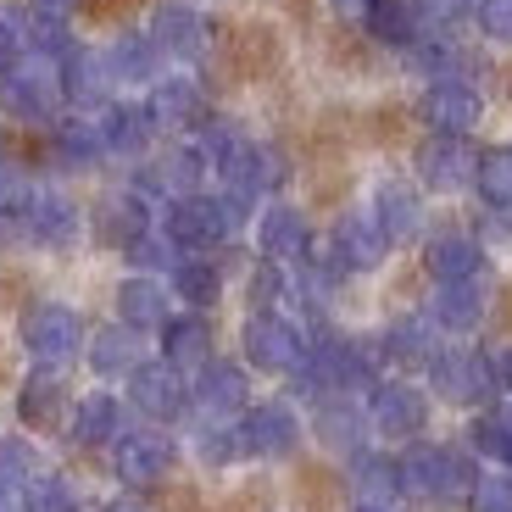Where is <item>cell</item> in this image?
I'll return each mask as SVG.
<instances>
[{
  "mask_svg": "<svg viewBox=\"0 0 512 512\" xmlns=\"http://www.w3.org/2000/svg\"><path fill=\"white\" fill-rule=\"evenodd\" d=\"M362 429H368V412H357L346 396H323L318 435L329 440V446H340V451H351V457H357V451H362Z\"/></svg>",
  "mask_w": 512,
  "mask_h": 512,
  "instance_id": "obj_35",
  "label": "cell"
},
{
  "mask_svg": "<svg viewBox=\"0 0 512 512\" xmlns=\"http://www.w3.org/2000/svg\"><path fill=\"white\" fill-rule=\"evenodd\" d=\"M62 407H67V384H62V373L39 362V368L28 373V384L17 390V418L34 423V429H51V423H62Z\"/></svg>",
  "mask_w": 512,
  "mask_h": 512,
  "instance_id": "obj_19",
  "label": "cell"
},
{
  "mask_svg": "<svg viewBox=\"0 0 512 512\" xmlns=\"http://www.w3.org/2000/svg\"><path fill=\"white\" fill-rule=\"evenodd\" d=\"M496 384H507V390H512V351H501V357H496Z\"/></svg>",
  "mask_w": 512,
  "mask_h": 512,
  "instance_id": "obj_48",
  "label": "cell"
},
{
  "mask_svg": "<svg viewBox=\"0 0 512 512\" xmlns=\"http://www.w3.org/2000/svg\"><path fill=\"white\" fill-rule=\"evenodd\" d=\"M23 512H78V496H73L67 479H56V474L39 479L34 474V485L23 490Z\"/></svg>",
  "mask_w": 512,
  "mask_h": 512,
  "instance_id": "obj_41",
  "label": "cell"
},
{
  "mask_svg": "<svg viewBox=\"0 0 512 512\" xmlns=\"http://www.w3.org/2000/svg\"><path fill=\"white\" fill-rule=\"evenodd\" d=\"M95 123H101V140H106V151H117V156H140L145 145H151V134H156V123H151V112L145 106H101L95 112Z\"/></svg>",
  "mask_w": 512,
  "mask_h": 512,
  "instance_id": "obj_23",
  "label": "cell"
},
{
  "mask_svg": "<svg viewBox=\"0 0 512 512\" xmlns=\"http://www.w3.org/2000/svg\"><path fill=\"white\" fill-rule=\"evenodd\" d=\"M117 435H123V401L117 396L95 390V396H84L73 407V440L78 446H117Z\"/></svg>",
  "mask_w": 512,
  "mask_h": 512,
  "instance_id": "obj_25",
  "label": "cell"
},
{
  "mask_svg": "<svg viewBox=\"0 0 512 512\" xmlns=\"http://www.w3.org/2000/svg\"><path fill=\"white\" fill-rule=\"evenodd\" d=\"M474 17L490 39H512V0H474Z\"/></svg>",
  "mask_w": 512,
  "mask_h": 512,
  "instance_id": "obj_45",
  "label": "cell"
},
{
  "mask_svg": "<svg viewBox=\"0 0 512 512\" xmlns=\"http://www.w3.org/2000/svg\"><path fill=\"white\" fill-rule=\"evenodd\" d=\"M173 290H179L190 307H212V301L223 295V268L212 262V256L190 251V256L173 262Z\"/></svg>",
  "mask_w": 512,
  "mask_h": 512,
  "instance_id": "obj_31",
  "label": "cell"
},
{
  "mask_svg": "<svg viewBox=\"0 0 512 512\" xmlns=\"http://www.w3.org/2000/svg\"><path fill=\"white\" fill-rule=\"evenodd\" d=\"M362 23L379 45H412L418 39V12H412V0H368L362 6Z\"/></svg>",
  "mask_w": 512,
  "mask_h": 512,
  "instance_id": "obj_34",
  "label": "cell"
},
{
  "mask_svg": "<svg viewBox=\"0 0 512 512\" xmlns=\"http://www.w3.org/2000/svg\"><path fill=\"white\" fill-rule=\"evenodd\" d=\"M112 462H117V479H123V485L145 490V485H156V479H167V468L179 462V446H173L162 429H128V435H117Z\"/></svg>",
  "mask_w": 512,
  "mask_h": 512,
  "instance_id": "obj_7",
  "label": "cell"
},
{
  "mask_svg": "<svg viewBox=\"0 0 512 512\" xmlns=\"http://www.w3.org/2000/svg\"><path fill=\"white\" fill-rule=\"evenodd\" d=\"M56 151H62L73 167H84V162H95V156H106L101 123H95V117H73V123H62V134H56Z\"/></svg>",
  "mask_w": 512,
  "mask_h": 512,
  "instance_id": "obj_39",
  "label": "cell"
},
{
  "mask_svg": "<svg viewBox=\"0 0 512 512\" xmlns=\"http://www.w3.org/2000/svg\"><path fill=\"white\" fill-rule=\"evenodd\" d=\"M28 12H34L39 23H67V12H73V0H28Z\"/></svg>",
  "mask_w": 512,
  "mask_h": 512,
  "instance_id": "obj_47",
  "label": "cell"
},
{
  "mask_svg": "<svg viewBox=\"0 0 512 512\" xmlns=\"http://www.w3.org/2000/svg\"><path fill=\"white\" fill-rule=\"evenodd\" d=\"M62 95L78 106H101L106 84H112V73H106V56L101 51H84V45H73V51L62 56Z\"/></svg>",
  "mask_w": 512,
  "mask_h": 512,
  "instance_id": "obj_24",
  "label": "cell"
},
{
  "mask_svg": "<svg viewBox=\"0 0 512 512\" xmlns=\"http://www.w3.org/2000/svg\"><path fill=\"white\" fill-rule=\"evenodd\" d=\"M195 412H206V418H240L245 401H251V390H245V373L234 368V362H206L201 373H195Z\"/></svg>",
  "mask_w": 512,
  "mask_h": 512,
  "instance_id": "obj_15",
  "label": "cell"
},
{
  "mask_svg": "<svg viewBox=\"0 0 512 512\" xmlns=\"http://www.w3.org/2000/svg\"><path fill=\"white\" fill-rule=\"evenodd\" d=\"M23 234H28V240H39V245H73L78 240L73 201L56 195V190H34V195H28V206H23Z\"/></svg>",
  "mask_w": 512,
  "mask_h": 512,
  "instance_id": "obj_16",
  "label": "cell"
},
{
  "mask_svg": "<svg viewBox=\"0 0 512 512\" xmlns=\"http://www.w3.org/2000/svg\"><path fill=\"white\" fill-rule=\"evenodd\" d=\"M479 156L468 151V140L462 134H435V140L418 151V179L429 184V190H462V184L474 179Z\"/></svg>",
  "mask_w": 512,
  "mask_h": 512,
  "instance_id": "obj_13",
  "label": "cell"
},
{
  "mask_svg": "<svg viewBox=\"0 0 512 512\" xmlns=\"http://www.w3.org/2000/svg\"><path fill=\"white\" fill-rule=\"evenodd\" d=\"M62 67L51 62V56L28 51L17 67H6L0 73V106L12 117H23V123H45V117L62 106Z\"/></svg>",
  "mask_w": 512,
  "mask_h": 512,
  "instance_id": "obj_2",
  "label": "cell"
},
{
  "mask_svg": "<svg viewBox=\"0 0 512 512\" xmlns=\"http://www.w3.org/2000/svg\"><path fill=\"white\" fill-rule=\"evenodd\" d=\"M474 446L512 474V412H485V418L474 423Z\"/></svg>",
  "mask_w": 512,
  "mask_h": 512,
  "instance_id": "obj_40",
  "label": "cell"
},
{
  "mask_svg": "<svg viewBox=\"0 0 512 512\" xmlns=\"http://www.w3.org/2000/svg\"><path fill=\"white\" fill-rule=\"evenodd\" d=\"M162 362L179 373H201L212 362V329L201 318H167L162 323Z\"/></svg>",
  "mask_w": 512,
  "mask_h": 512,
  "instance_id": "obj_20",
  "label": "cell"
},
{
  "mask_svg": "<svg viewBox=\"0 0 512 512\" xmlns=\"http://www.w3.org/2000/svg\"><path fill=\"white\" fill-rule=\"evenodd\" d=\"M351 479H357L362 501H384V507H396V496H401V462L396 457L357 451V457H351Z\"/></svg>",
  "mask_w": 512,
  "mask_h": 512,
  "instance_id": "obj_33",
  "label": "cell"
},
{
  "mask_svg": "<svg viewBox=\"0 0 512 512\" xmlns=\"http://www.w3.org/2000/svg\"><path fill=\"white\" fill-rule=\"evenodd\" d=\"M28 485H34V446L0 435V512H23Z\"/></svg>",
  "mask_w": 512,
  "mask_h": 512,
  "instance_id": "obj_32",
  "label": "cell"
},
{
  "mask_svg": "<svg viewBox=\"0 0 512 512\" xmlns=\"http://www.w3.org/2000/svg\"><path fill=\"white\" fill-rule=\"evenodd\" d=\"M195 446H201L206 462H240L245 457V440H240V418H206L201 412V429H195Z\"/></svg>",
  "mask_w": 512,
  "mask_h": 512,
  "instance_id": "obj_37",
  "label": "cell"
},
{
  "mask_svg": "<svg viewBox=\"0 0 512 512\" xmlns=\"http://www.w3.org/2000/svg\"><path fill=\"white\" fill-rule=\"evenodd\" d=\"M151 39L156 51L173 56V62H201L206 45H212V28H206V17L195 6H162L151 17Z\"/></svg>",
  "mask_w": 512,
  "mask_h": 512,
  "instance_id": "obj_12",
  "label": "cell"
},
{
  "mask_svg": "<svg viewBox=\"0 0 512 512\" xmlns=\"http://www.w3.org/2000/svg\"><path fill=\"white\" fill-rule=\"evenodd\" d=\"M23 56H28V34L12 23V17H0V73H6V67H17Z\"/></svg>",
  "mask_w": 512,
  "mask_h": 512,
  "instance_id": "obj_46",
  "label": "cell"
},
{
  "mask_svg": "<svg viewBox=\"0 0 512 512\" xmlns=\"http://www.w3.org/2000/svg\"><path fill=\"white\" fill-rule=\"evenodd\" d=\"M240 440L245 457H290L301 446V418H295L284 401H262V407H245L240 418Z\"/></svg>",
  "mask_w": 512,
  "mask_h": 512,
  "instance_id": "obj_9",
  "label": "cell"
},
{
  "mask_svg": "<svg viewBox=\"0 0 512 512\" xmlns=\"http://www.w3.org/2000/svg\"><path fill=\"white\" fill-rule=\"evenodd\" d=\"M479 112H485V101L468 78H435L429 95H423V117H429L435 134H468L479 123Z\"/></svg>",
  "mask_w": 512,
  "mask_h": 512,
  "instance_id": "obj_11",
  "label": "cell"
},
{
  "mask_svg": "<svg viewBox=\"0 0 512 512\" xmlns=\"http://www.w3.org/2000/svg\"><path fill=\"white\" fill-rule=\"evenodd\" d=\"M256 245H262L268 262H301L312 251V229L295 206H268L262 223H256Z\"/></svg>",
  "mask_w": 512,
  "mask_h": 512,
  "instance_id": "obj_17",
  "label": "cell"
},
{
  "mask_svg": "<svg viewBox=\"0 0 512 512\" xmlns=\"http://www.w3.org/2000/svg\"><path fill=\"white\" fill-rule=\"evenodd\" d=\"M145 357L140 346V329H128V323H112V329H101L90 340V368L106 373V379H117V373H134Z\"/></svg>",
  "mask_w": 512,
  "mask_h": 512,
  "instance_id": "obj_28",
  "label": "cell"
},
{
  "mask_svg": "<svg viewBox=\"0 0 512 512\" xmlns=\"http://www.w3.org/2000/svg\"><path fill=\"white\" fill-rule=\"evenodd\" d=\"M429 318H435L440 329H457V334H462V329H479V318H485V290H479V279H468V284H440Z\"/></svg>",
  "mask_w": 512,
  "mask_h": 512,
  "instance_id": "obj_29",
  "label": "cell"
},
{
  "mask_svg": "<svg viewBox=\"0 0 512 512\" xmlns=\"http://www.w3.org/2000/svg\"><path fill=\"white\" fill-rule=\"evenodd\" d=\"M112 512H134V507H112Z\"/></svg>",
  "mask_w": 512,
  "mask_h": 512,
  "instance_id": "obj_50",
  "label": "cell"
},
{
  "mask_svg": "<svg viewBox=\"0 0 512 512\" xmlns=\"http://www.w3.org/2000/svg\"><path fill=\"white\" fill-rule=\"evenodd\" d=\"M128 401L145 412V418H179L190 407V390H184V373L173 362H140L128 373Z\"/></svg>",
  "mask_w": 512,
  "mask_h": 512,
  "instance_id": "obj_10",
  "label": "cell"
},
{
  "mask_svg": "<svg viewBox=\"0 0 512 512\" xmlns=\"http://www.w3.org/2000/svg\"><path fill=\"white\" fill-rule=\"evenodd\" d=\"M23 346L34 351L45 368H56V362L78 357V346H84V323H78V312L62 307V301L28 307V318H23Z\"/></svg>",
  "mask_w": 512,
  "mask_h": 512,
  "instance_id": "obj_5",
  "label": "cell"
},
{
  "mask_svg": "<svg viewBox=\"0 0 512 512\" xmlns=\"http://www.w3.org/2000/svg\"><path fill=\"white\" fill-rule=\"evenodd\" d=\"M245 362L262 373H295L307 362V340H301V329L284 312H256L245 323Z\"/></svg>",
  "mask_w": 512,
  "mask_h": 512,
  "instance_id": "obj_4",
  "label": "cell"
},
{
  "mask_svg": "<svg viewBox=\"0 0 512 512\" xmlns=\"http://www.w3.org/2000/svg\"><path fill=\"white\" fill-rule=\"evenodd\" d=\"M401 462V496H423V501H457L474 490V462H462L451 446H412Z\"/></svg>",
  "mask_w": 512,
  "mask_h": 512,
  "instance_id": "obj_1",
  "label": "cell"
},
{
  "mask_svg": "<svg viewBox=\"0 0 512 512\" xmlns=\"http://www.w3.org/2000/svg\"><path fill=\"white\" fill-rule=\"evenodd\" d=\"M351 512H396V507H384V501H357Z\"/></svg>",
  "mask_w": 512,
  "mask_h": 512,
  "instance_id": "obj_49",
  "label": "cell"
},
{
  "mask_svg": "<svg viewBox=\"0 0 512 512\" xmlns=\"http://www.w3.org/2000/svg\"><path fill=\"white\" fill-rule=\"evenodd\" d=\"M468 501H474V512H512V474L507 468L501 474H479Z\"/></svg>",
  "mask_w": 512,
  "mask_h": 512,
  "instance_id": "obj_44",
  "label": "cell"
},
{
  "mask_svg": "<svg viewBox=\"0 0 512 512\" xmlns=\"http://www.w3.org/2000/svg\"><path fill=\"white\" fill-rule=\"evenodd\" d=\"M156 62H162V51H156L151 34H123L112 51H106V73H112L117 84H151Z\"/></svg>",
  "mask_w": 512,
  "mask_h": 512,
  "instance_id": "obj_30",
  "label": "cell"
},
{
  "mask_svg": "<svg viewBox=\"0 0 512 512\" xmlns=\"http://www.w3.org/2000/svg\"><path fill=\"white\" fill-rule=\"evenodd\" d=\"M95 229H101V240H112V245L140 240V234L151 229V218H145V201H140L134 190H128V195H112V201L101 206V218H95Z\"/></svg>",
  "mask_w": 512,
  "mask_h": 512,
  "instance_id": "obj_36",
  "label": "cell"
},
{
  "mask_svg": "<svg viewBox=\"0 0 512 512\" xmlns=\"http://www.w3.org/2000/svg\"><path fill=\"white\" fill-rule=\"evenodd\" d=\"M329 245H334V256L346 262V273L379 268L384 251H390V240H384V229H379L373 212H351V218H340V223H334V234H329Z\"/></svg>",
  "mask_w": 512,
  "mask_h": 512,
  "instance_id": "obj_14",
  "label": "cell"
},
{
  "mask_svg": "<svg viewBox=\"0 0 512 512\" xmlns=\"http://www.w3.org/2000/svg\"><path fill=\"white\" fill-rule=\"evenodd\" d=\"M167 240L179 245V251H212V245H223L234 234V218L229 206L218 201V195H179V201L167 206Z\"/></svg>",
  "mask_w": 512,
  "mask_h": 512,
  "instance_id": "obj_3",
  "label": "cell"
},
{
  "mask_svg": "<svg viewBox=\"0 0 512 512\" xmlns=\"http://www.w3.org/2000/svg\"><path fill=\"white\" fill-rule=\"evenodd\" d=\"M117 312H123L128 329H162L167 318H173V301H167V284H156L151 273H134V279H123V290H117Z\"/></svg>",
  "mask_w": 512,
  "mask_h": 512,
  "instance_id": "obj_18",
  "label": "cell"
},
{
  "mask_svg": "<svg viewBox=\"0 0 512 512\" xmlns=\"http://www.w3.org/2000/svg\"><path fill=\"white\" fill-rule=\"evenodd\" d=\"M423 418H429V401H423L418 384H407V379L373 384V396H368V423L379 429V435L412 440V435L423 429Z\"/></svg>",
  "mask_w": 512,
  "mask_h": 512,
  "instance_id": "obj_8",
  "label": "cell"
},
{
  "mask_svg": "<svg viewBox=\"0 0 512 512\" xmlns=\"http://www.w3.org/2000/svg\"><path fill=\"white\" fill-rule=\"evenodd\" d=\"M429 273L440 284H468L485 273V251L474 234H440V240H429Z\"/></svg>",
  "mask_w": 512,
  "mask_h": 512,
  "instance_id": "obj_22",
  "label": "cell"
},
{
  "mask_svg": "<svg viewBox=\"0 0 512 512\" xmlns=\"http://www.w3.org/2000/svg\"><path fill=\"white\" fill-rule=\"evenodd\" d=\"M295 295V284H290V273H284V262H268V268H256V279H251V301H256V312H284V301Z\"/></svg>",
  "mask_w": 512,
  "mask_h": 512,
  "instance_id": "obj_42",
  "label": "cell"
},
{
  "mask_svg": "<svg viewBox=\"0 0 512 512\" xmlns=\"http://www.w3.org/2000/svg\"><path fill=\"white\" fill-rule=\"evenodd\" d=\"M373 218H379V229H384V240H390V245L412 240V234H418V223H423L418 190H412V184H401V179L379 184V195H373Z\"/></svg>",
  "mask_w": 512,
  "mask_h": 512,
  "instance_id": "obj_21",
  "label": "cell"
},
{
  "mask_svg": "<svg viewBox=\"0 0 512 512\" xmlns=\"http://www.w3.org/2000/svg\"><path fill=\"white\" fill-rule=\"evenodd\" d=\"M123 251H128V262H134V268H145V273H156V268H173V262H179V256H173L179 245L167 240V234H151V229H145L140 240H128Z\"/></svg>",
  "mask_w": 512,
  "mask_h": 512,
  "instance_id": "obj_43",
  "label": "cell"
},
{
  "mask_svg": "<svg viewBox=\"0 0 512 512\" xmlns=\"http://www.w3.org/2000/svg\"><path fill=\"white\" fill-rule=\"evenodd\" d=\"M440 351V323L435 318H401L390 323V334H384V357L390 362H407V368H429Z\"/></svg>",
  "mask_w": 512,
  "mask_h": 512,
  "instance_id": "obj_27",
  "label": "cell"
},
{
  "mask_svg": "<svg viewBox=\"0 0 512 512\" xmlns=\"http://www.w3.org/2000/svg\"><path fill=\"white\" fill-rule=\"evenodd\" d=\"M474 184L490 206H512V145H496V151H479Z\"/></svg>",
  "mask_w": 512,
  "mask_h": 512,
  "instance_id": "obj_38",
  "label": "cell"
},
{
  "mask_svg": "<svg viewBox=\"0 0 512 512\" xmlns=\"http://www.w3.org/2000/svg\"><path fill=\"white\" fill-rule=\"evenodd\" d=\"M429 379H435V390L446 401L479 407V401H490V390H496V362L479 357V351H435Z\"/></svg>",
  "mask_w": 512,
  "mask_h": 512,
  "instance_id": "obj_6",
  "label": "cell"
},
{
  "mask_svg": "<svg viewBox=\"0 0 512 512\" xmlns=\"http://www.w3.org/2000/svg\"><path fill=\"white\" fill-rule=\"evenodd\" d=\"M156 128H195L201 123V90H195L190 78H162L145 101Z\"/></svg>",
  "mask_w": 512,
  "mask_h": 512,
  "instance_id": "obj_26",
  "label": "cell"
}]
</instances>
